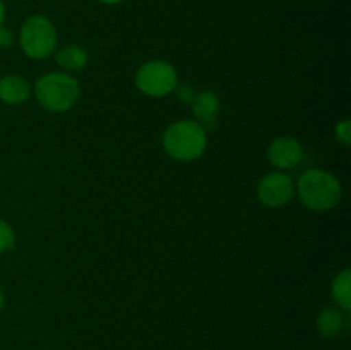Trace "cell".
<instances>
[{"instance_id": "obj_4", "label": "cell", "mask_w": 351, "mask_h": 350, "mask_svg": "<svg viewBox=\"0 0 351 350\" xmlns=\"http://www.w3.org/2000/svg\"><path fill=\"white\" fill-rule=\"evenodd\" d=\"M19 43L29 58L43 60L50 57L57 47V31L53 23L45 16L27 17L21 27Z\"/></svg>"}, {"instance_id": "obj_5", "label": "cell", "mask_w": 351, "mask_h": 350, "mask_svg": "<svg viewBox=\"0 0 351 350\" xmlns=\"http://www.w3.org/2000/svg\"><path fill=\"white\" fill-rule=\"evenodd\" d=\"M177 71L171 64L165 60H149L139 67L136 74V86L144 95L167 96L177 88Z\"/></svg>"}, {"instance_id": "obj_9", "label": "cell", "mask_w": 351, "mask_h": 350, "mask_svg": "<svg viewBox=\"0 0 351 350\" xmlns=\"http://www.w3.org/2000/svg\"><path fill=\"white\" fill-rule=\"evenodd\" d=\"M31 95V88L24 78L17 74H7L0 79V100L7 105H19Z\"/></svg>"}, {"instance_id": "obj_7", "label": "cell", "mask_w": 351, "mask_h": 350, "mask_svg": "<svg viewBox=\"0 0 351 350\" xmlns=\"http://www.w3.org/2000/svg\"><path fill=\"white\" fill-rule=\"evenodd\" d=\"M267 158H269L271 165L281 170H288V168L297 167L304 158V148L293 137H278L271 143L269 150H267Z\"/></svg>"}, {"instance_id": "obj_10", "label": "cell", "mask_w": 351, "mask_h": 350, "mask_svg": "<svg viewBox=\"0 0 351 350\" xmlns=\"http://www.w3.org/2000/svg\"><path fill=\"white\" fill-rule=\"evenodd\" d=\"M343 326H345V318L338 307H326L317 316V331L324 338H332V336L339 335Z\"/></svg>"}, {"instance_id": "obj_2", "label": "cell", "mask_w": 351, "mask_h": 350, "mask_svg": "<svg viewBox=\"0 0 351 350\" xmlns=\"http://www.w3.org/2000/svg\"><path fill=\"white\" fill-rule=\"evenodd\" d=\"M34 95L40 105L48 112H67L81 96L79 82L64 72H50L41 75L34 84Z\"/></svg>"}, {"instance_id": "obj_3", "label": "cell", "mask_w": 351, "mask_h": 350, "mask_svg": "<svg viewBox=\"0 0 351 350\" xmlns=\"http://www.w3.org/2000/svg\"><path fill=\"white\" fill-rule=\"evenodd\" d=\"M208 146L206 130L194 120H178L163 134V148L178 161H192L201 156Z\"/></svg>"}, {"instance_id": "obj_8", "label": "cell", "mask_w": 351, "mask_h": 350, "mask_svg": "<svg viewBox=\"0 0 351 350\" xmlns=\"http://www.w3.org/2000/svg\"><path fill=\"white\" fill-rule=\"evenodd\" d=\"M192 112H194L195 120L204 130L215 129L218 122L219 112H221V102L215 91H202L195 96L192 103Z\"/></svg>"}, {"instance_id": "obj_18", "label": "cell", "mask_w": 351, "mask_h": 350, "mask_svg": "<svg viewBox=\"0 0 351 350\" xmlns=\"http://www.w3.org/2000/svg\"><path fill=\"white\" fill-rule=\"evenodd\" d=\"M98 2H101V3H106V5H115V3H120V2H123V0H98Z\"/></svg>"}, {"instance_id": "obj_11", "label": "cell", "mask_w": 351, "mask_h": 350, "mask_svg": "<svg viewBox=\"0 0 351 350\" xmlns=\"http://www.w3.org/2000/svg\"><path fill=\"white\" fill-rule=\"evenodd\" d=\"M57 62L65 71H82L88 64V51L79 45H67L57 54Z\"/></svg>"}, {"instance_id": "obj_12", "label": "cell", "mask_w": 351, "mask_h": 350, "mask_svg": "<svg viewBox=\"0 0 351 350\" xmlns=\"http://www.w3.org/2000/svg\"><path fill=\"white\" fill-rule=\"evenodd\" d=\"M331 294L332 299L336 301V304H338L343 311L348 312L351 309V271L348 268L343 270L341 273L332 280Z\"/></svg>"}, {"instance_id": "obj_1", "label": "cell", "mask_w": 351, "mask_h": 350, "mask_svg": "<svg viewBox=\"0 0 351 350\" xmlns=\"http://www.w3.org/2000/svg\"><path fill=\"white\" fill-rule=\"evenodd\" d=\"M298 198L312 211H328L341 199V184L328 170L311 168L298 180Z\"/></svg>"}, {"instance_id": "obj_17", "label": "cell", "mask_w": 351, "mask_h": 350, "mask_svg": "<svg viewBox=\"0 0 351 350\" xmlns=\"http://www.w3.org/2000/svg\"><path fill=\"white\" fill-rule=\"evenodd\" d=\"M3 19H5V3L3 0H0V26L3 24Z\"/></svg>"}, {"instance_id": "obj_15", "label": "cell", "mask_w": 351, "mask_h": 350, "mask_svg": "<svg viewBox=\"0 0 351 350\" xmlns=\"http://www.w3.org/2000/svg\"><path fill=\"white\" fill-rule=\"evenodd\" d=\"M175 93H177V96H178V100H180V102H184V103H194V100H195V91L194 89L191 88V86H180V88H175L173 89Z\"/></svg>"}, {"instance_id": "obj_6", "label": "cell", "mask_w": 351, "mask_h": 350, "mask_svg": "<svg viewBox=\"0 0 351 350\" xmlns=\"http://www.w3.org/2000/svg\"><path fill=\"white\" fill-rule=\"evenodd\" d=\"M295 194V184L283 172L267 174L257 187V198L267 208H281L288 205Z\"/></svg>"}, {"instance_id": "obj_14", "label": "cell", "mask_w": 351, "mask_h": 350, "mask_svg": "<svg viewBox=\"0 0 351 350\" xmlns=\"http://www.w3.org/2000/svg\"><path fill=\"white\" fill-rule=\"evenodd\" d=\"M336 139H338V143L341 144V146L348 148L351 144V122L350 120H343V122H339L338 126H336Z\"/></svg>"}, {"instance_id": "obj_19", "label": "cell", "mask_w": 351, "mask_h": 350, "mask_svg": "<svg viewBox=\"0 0 351 350\" xmlns=\"http://www.w3.org/2000/svg\"><path fill=\"white\" fill-rule=\"evenodd\" d=\"M2 307H3V294L2 290H0V311H2Z\"/></svg>"}, {"instance_id": "obj_16", "label": "cell", "mask_w": 351, "mask_h": 350, "mask_svg": "<svg viewBox=\"0 0 351 350\" xmlns=\"http://www.w3.org/2000/svg\"><path fill=\"white\" fill-rule=\"evenodd\" d=\"M12 43H14L12 31L0 26V48H10L12 47Z\"/></svg>"}, {"instance_id": "obj_13", "label": "cell", "mask_w": 351, "mask_h": 350, "mask_svg": "<svg viewBox=\"0 0 351 350\" xmlns=\"http://www.w3.org/2000/svg\"><path fill=\"white\" fill-rule=\"evenodd\" d=\"M14 244H16V235H14L12 226L0 218V254L12 249Z\"/></svg>"}]
</instances>
